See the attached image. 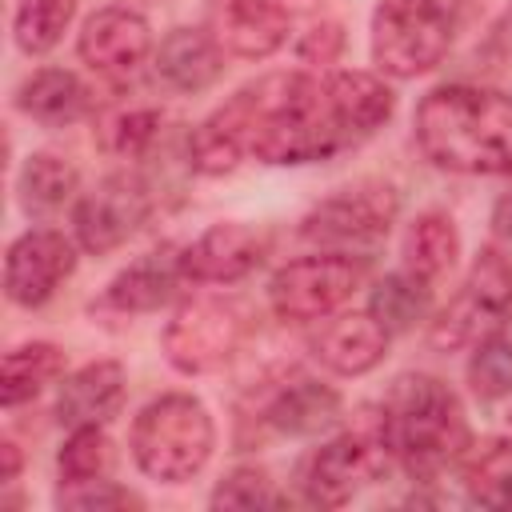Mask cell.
Listing matches in <instances>:
<instances>
[{"instance_id": "6da1fadb", "label": "cell", "mask_w": 512, "mask_h": 512, "mask_svg": "<svg viewBox=\"0 0 512 512\" xmlns=\"http://www.w3.org/2000/svg\"><path fill=\"white\" fill-rule=\"evenodd\" d=\"M392 108V88L372 72H272L196 124L188 164L200 176H224L244 156L316 164L368 140Z\"/></svg>"}, {"instance_id": "7a4b0ae2", "label": "cell", "mask_w": 512, "mask_h": 512, "mask_svg": "<svg viewBox=\"0 0 512 512\" xmlns=\"http://www.w3.org/2000/svg\"><path fill=\"white\" fill-rule=\"evenodd\" d=\"M420 152L460 176H512V96L476 84L432 88L412 116Z\"/></svg>"}, {"instance_id": "3957f363", "label": "cell", "mask_w": 512, "mask_h": 512, "mask_svg": "<svg viewBox=\"0 0 512 512\" xmlns=\"http://www.w3.org/2000/svg\"><path fill=\"white\" fill-rule=\"evenodd\" d=\"M380 436L388 452L416 480H436L472 448L460 396L428 372H404L392 380L380 404Z\"/></svg>"}, {"instance_id": "277c9868", "label": "cell", "mask_w": 512, "mask_h": 512, "mask_svg": "<svg viewBox=\"0 0 512 512\" xmlns=\"http://www.w3.org/2000/svg\"><path fill=\"white\" fill-rule=\"evenodd\" d=\"M128 444L144 476L160 484H184L208 464L216 448V428L208 408L196 396L164 392L136 412Z\"/></svg>"}, {"instance_id": "5b68a950", "label": "cell", "mask_w": 512, "mask_h": 512, "mask_svg": "<svg viewBox=\"0 0 512 512\" xmlns=\"http://www.w3.org/2000/svg\"><path fill=\"white\" fill-rule=\"evenodd\" d=\"M452 8L444 0H380L372 12V60L384 76L432 72L452 48Z\"/></svg>"}, {"instance_id": "8992f818", "label": "cell", "mask_w": 512, "mask_h": 512, "mask_svg": "<svg viewBox=\"0 0 512 512\" xmlns=\"http://www.w3.org/2000/svg\"><path fill=\"white\" fill-rule=\"evenodd\" d=\"M512 316V260L500 248H480L464 288L432 320L428 344L440 352L480 344Z\"/></svg>"}, {"instance_id": "52a82bcc", "label": "cell", "mask_w": 512, "mask_h": 512, "mask_svg": "<svg viewBox=\"0 0 512 512\" xmlns=\"http://www.w3.org/2000/svg\"><path fill=\"white\" fill-rule=\"evenodd\" d=\"M364 280V264L344 252H316L288 260L268 280V304L280 320L308 324L336 312Z\"/></svg>"}, {"instance_id": "ba28073f", "label": "cell", "mask_w": 512, "mask_h": 512, "mask_svg": "<svg viewBox=\"0 0 512 512\" xmlns=\"http://www.w3.org/2000/svg\"><path fill=\"white\" fill-rule=\"evenodd\" d=\"M164 356L176 372L184 376H204L224 368L240 340H244V312L232 300L216 296H196L180 304L164 328Z\"/></svg>"}, {"instance_id": "9c48e42d", "label": "cell", "mask_w": 512, "mask_h": 512, "mask_svg": "<svg viewBox=\"0 0 512 512\" xmlns=\"http://www.w3.org/2000/svg\"><path fill=\"white\" fill-rule=\"evenodd\" d=\"M396 212H400V196H396L392 184L360 180V184H348V188L332 192L328 200H320L300 220V236L316 240V244H328V248L376 244L396 224Z\"/></svg>"}, {"instance_id": "30bf717a", "label": "cell", "mask_w": 512, "mask_h": 512, "mask_svg": "<svg viewBox=\"0 0 512 512\" xmlns=\"http://www.w3.org/2000/svg\"><path fill=\"white\" fill-rule=\"evenodd\" d=\"M152 212L148 184L136 172H112L92 192H84L72 208L76 244L92 256H104L120 248Z\"/></svg>"}, {"instance_id": "8fae6325", "label": "cell", "mask_w": 512, "mask_h": 512, "mask_svg": "<svg viewBox=\"0 0 512 512\" xmlns=\"http://www.w3.org/2000/svg\"><path fill=\"white\" fill-rule=\"evenodd\" d=\"M388 456L392 452H388L380 428L372 436L344 432V436L328 440L324 448H316V456L308 460V472H304V492L320 508H344L360 488H368L372 480L384 476Z\"/></svg>"}, {"instance_id": "7c38bea8", "label": "cell", "mask_w": 512, "mask_h": 512, "mask_svg": "<svg viewBox=\"0 0 512 512\" xmlns=\"http://www.w3.org/2000/svg\"><path fill=\"white\" fill-rule=\"evenodd\" d=\"M76 268V248L56 228H28L12 240L4 256V296L20 308H40L60 280H68Z\"/></svg>"}, {"instance_id": "4fadbf2b", "label": "cell", "mask_w": 512, "mask_h": 512, "mask_svg": "<svg viewBox=\"0 0 512 512\" xmlns=\"http://www.w3.org/2000/svg\"><path fill=\"white\" fill-rule=\"evenodd\" d=\"M76 52L80 60L104 76V80H132L140 72V64L148 60L152 52V32H148V20L132 8H96L84 28H80V40H76Z\"/></svg>"}, {"instance_id": "5bb4252c", "label": "cell", "mask_w": 512, "mask_h": 512, "mask_svg": "<svg viewBox=\"0 0 512 512\" xmlns=\"http://www.w3.org/2000/svg\"><path fill=\"white\" fill-rule=\"evenodd\" d=\"M204 28L224 56L264 60L288 40V8L280 0H208Z\"/></svg>"}, {"instance_id": "9a60e30c", "label": "cell", "mask_w": 512, "mask_h": 512, "mask_svg": "<svg viewBox=\"0 0 512 512\" xmlns=\"http://www.w3.org/2000/svg\"><path fill=\"white\" fill-rule=\"evenodd\" d=\"M264 252H268L264 232L228 220V224H212L188 248H180V268L184 280L192 284H232L248 276L264 260Z\"/></svg>"}, {"instance_id": "2e32d148", "label": "cell", "mask_w": 512, "mask_h": 512, "mask_svg": "<svg viewBox=\"0 0 512 512\" xmlns=\"http://www.w3.org/2000/svg\"><path fill=\"white\" fill-rule=\"evenodd\" d=\"M388 336L392 332L372 312H340V316L324 320L312 332L308 348H312V356L328 372H336V376H364V372H372L388 356Z\"/></svg>"}, {"instance_id": "e0dca14e", "label": "cell", "mask_w": 512, "mask_h": 512, "mask_svg": "<svg viewBox=\"0 0 512 512\" xmlns=\"http://www.w3.org/2000/svg\"><path fill=\"white\" fill-rule=\"evenodd\" d=\"M128 392V376L116 360H92L84 368H76L72 376H64L60 396H56V420L64 428H80V424H108Z\"/></svg>"}, {"instance_id": "ac0fdd59", "label": "cell", "mask_w": 512, "mask_h": 512, "mask_svg": "<svg viewBox=\"0 0 512 512\" xmlns=\"http://www.w3.org/2000/svg\"><path fill=\"white\" fill-rule=\"evenodd\" d=\"M152 68L172 92H204L220 80L224 52L208 36V28H172L156 48Z\"/></svg>"}, {"instance_id": "d6986e66", "label": "cell", "mask_w": 512, "mask_h": 512, "mask_svg": "<svg viewBox=\"0 0 512 512\" xmlns=\"http://www.w3.org/2000/svg\"><path fill=\"white\" fill-rule=\"evenodd\" d=\"M180 280H184L180 252L176 248H156V252H144L124 272H116L112 284L104 288L100 304L116 308V312H152L176 292Z\"/></svg>"}, {"instance_id": "ffe728a7", "label": "cell", "mask_w": 512, "mask_h": 512, "mask_svg": "<svg viewBox=\"0 0 512 512\" xmlns=\"http://www.w3.org/2000/svg\"><path fill=\"white\" fill-rule=\"evenodd\" d=\"M16 108L24 116L40 120V124L60 128V124L84 120L88 108H92V96H88V88L80 84L76 72H68V68H36L28 80H20Z\"/></svg>"}, {"instance_id": "44dd1931", "label": "cell", "mask_w": 512, "mask_h": 512, "mask_svg": "<svg viewBox=\"0 0 512 512\" xmlns=\"http://www.w3.org/2000/svg\"><path fill=\"white\" fill-rule=\"evenodd\" d=\"M340 420V396L320 380H296L268 404V424L284 436H320Z\"/></svg>"}, {"instance_id": "7402d4cb", "label": "cell", "mask_w": 512, "mask_h": 512, "mask_svg": "<svg viewBox=\"0 0 512 512\" xmlns=\"http://www.w3.org/2000/svg\"><path fill=\"white\" fill-rule=\"evenodd\" d=\"M404 268L420 280H436L444 272H452L456 256H460V232L444 212H420L400 244Z\"/></svg>"}, {"instance_id": "603a6c76", "label": "cell", "mask_w": 512, "mask_h": 512, "mask_svg": "<svg viewBox=\"0 0 512 512\" xmlns=\"http://www.w3.org/2000/svg\"><path fill=\"white\" fill-rule=\"evenodd\" d=\"M80 188V172L72 160L56 156V152H32L16 176V196H20V208L28 216H40V212H56L60 204H68Z\"/></svg>"}, {"instance_id": "cb8c5ba5", "label": "cell", "mask_w": 512, "mask_h": 512, "mask_svg": "<svg viewBox=\"0 0 512 512\" xmlns=\"http://www.w3.org/2000/svg\"><path fill=\"white\" fill-rule=\"evenodd\" d=\"M64 372V352L48 340H32L20 348L4 352V368H0V400L4 408H16L32 396H40L56 376Z\"/></svg>"}, {"instance_id": "d4e9b609", "label": "cell", "mask_w": 512, "mask_h": 512, "mask_svg": "<svg viewBox=\"0 0 512 512\" xmlns=\"http://www.w3.org/2000/svg\"><path fill=\"white\" fill-rule=\"evenodd\" d=\"M432 308V288L428 280L412 276L408 268L404 272H392L384 276L372 296H368V312L388 328V332H412Z\"/></svg>"}, {"instance_id": "484cf974", "label": "cell", "mask_w": 512, "mask_h": 512, "mask_svg": "<svg viewBox=\"0 0 512 512\" xmlns=\"http://www.w3.org/2000/svg\"><path fill=\"white\" fill-rule=\"evenodd\" d=\"M464 488L472 504L512 508V440L480 444L464 464Z\"/></svg>"}, {"instance_id": "4316f807", "label": "cell", "mask_w": 512, "mask_h": 512, "mask_svg": "<svg viewBox=\"0 0 512 512\" xmlns=\"http://www.w3.org/2000/svg\"><path fill=\"white\" fill-rule=\"evenodd\" d=\"M76 4L80 0H16V16H12L16 48L28 56L52 52L76 16Z\"/></svg>"}, {"instance_id": "83f0119b", "label": "cell", "mask_w": 512, "mask_h": 512, "mask_svg": "<svg viewBox=\"0 0 512 512\" xmlns=\"http://www.w3.org/2000/svg\"><path fill=\"white\" fill-rule=\"evenodd\" d=\"M56 464H60V484H88V480L108 476V468H112V440H108L104 424L72 428Z\"/></svg>"}, {"instance_id": "f1b7e54d", "label": "cell", "mask_w": 512, "mask_h": 512, "mask_svg": "<svg viewBox=\"0 0 512 512\" xmlns=\"http://www.w3.org/2000/svg\"><path fill=\"white\" fill-rule=\"evenodd\" d=\"M468 384L480 400L512 396V332H492L480 344H472Z\"/></svg>"}, {"instance_id": "f546056e", "label": "cell", "mask_w": 512, "mask_h": 512, "mask_svg": "<svg viewBox=\"0 0 512 512\" xmlns=\"http://www.w3.org/2000/svg\"><path fill=\"white\" fill-rule=\"evenodd\" d=\"M156 136H160V112L156 108H124V112L108 116L100 128V144L116 156H140L152 148Z\"/></svg>"}, {"instance_id": "4dcf8cb0", "label": "cell", "mask_w": 512, "mask_h": 512, "mask_svg": "<svg viewBox=\"0 0 512 512\" xmlns=\"http://www.w3.org/2000/svg\"><path fill=\"white\" fill-rule=\"evenodd\" d=\"M208 504L212 508H280L284 496L272 488V480H268L264 468H232L216 484V492H212Z\"/></svg>"}, {"instance_id": "1f68e13d", "label": "cell", "mask_w": 512, "mask_h": 512, "mask_svg": "<svg viewBox=\"0 0 512 512\" xmlns=\"http://www.w3.org/2000/svg\"><path fill=\"white\" fill-rule=\"evenodd\" d=\"M60 508H76V512H124V508H144V500L136 492H128L124 484L100 476L88 484H60Z\"/></svg>"}, {"instance_id": "d6a6232c", "label": "cell", "mask_w": 512, "mask_h": 512, "mask_svg": "<svg viewBox=\"0 0 512 512\" xmlns=\"http://www.w3.org/2000/svg\"><path fill=\"white\" fill-rule=\"evenodd\" d=\"M340 44H344L340 28H336V24H324V28H312V32L300 40V56L312 60V64H328V60H336Z\"/></svg>"}, {"instance_id": "836d02e7", "label": "cell", "mask_w": 512, "mask_h": 512, "mask_svg": "<svg viewBox=\"0 0 512 512\" xmlns=\"http://www.w3.org/2000/svg\"><path fill=\"white\" fill-rule=\"evenodd\" d=\"M492 232L496 236H512V188L496 200V208H492Z\"/></svg>"}, {"instance_id": "e575fe53", "label": "cell", "mask_w": 512, "mask_h": 512, "mask_svg": "<svg viewBox=\"0 0 512 512\" xmlns=\"http://www.w3.org/2000/svg\"><path fill=\"white\" fill-rule=\"evenodd\" d=\"M0 452H4V480H16V476H20V452H16V444L4 440Z\"/></svg>"}]
</instances>
